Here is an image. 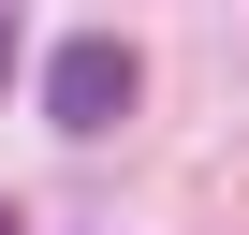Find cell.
Wrapping results in <instances>:
<instances>
[{
  "label": "cell",
  "mask_w": 249,
  "mask_h": 235,
  "mask_svg": "<svg viewBox=\"0 0 249 235\" xmlns=\"http://www.w3.org/2000/svg\"><path fill=\"white\" fill-rule=\"evenodd\" d=\"M0 74H15V0H0Z\"/></svg>",
  "instance_id": "7a4b0ae2"
},
{
  "label": "cell",
  "mask_w": 249,
  "mask_h": 235,
  "mask_svg": "<svg viewBox=\"0 0 249 235\" xmlns=\"http://www.w3.org/2000/svg\"><path fill=\"white\" fill-rule=\"evenodd\" d=\"M132 44H117V30H73L59 59H44V118H59V133H117V118H132Z\"/></svg>",
  "instance_id": "6da1fadb"
},
{
  "label": "cell",
  "mask_w": 249,
  "mask_h": 235,
  "mask_svg": "<svg viewBox=\"0 0 249 235\" xmlns=\"http://www.w3.org/2000/svg\"><path fill=\"white\" fill-rule=\"evenodd\" d=\"M0 235H15V206H0Z\"/></svg>",
  "instance_id": "3957f363"
}]
</instances>
